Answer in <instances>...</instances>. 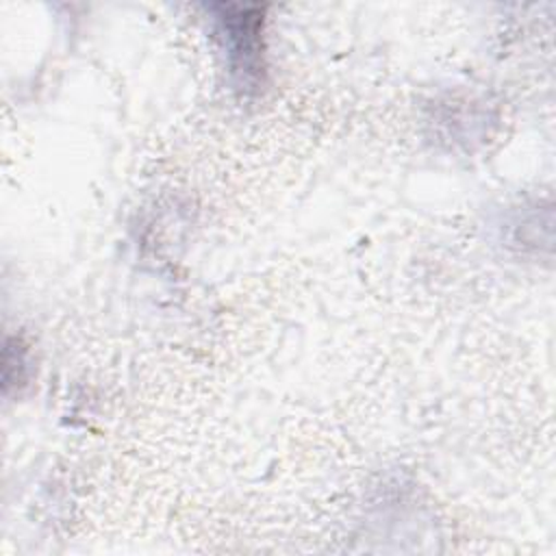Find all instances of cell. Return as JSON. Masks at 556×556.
<instances>
[{
  "label": "cell",
  "mask_w": 556,
  "mask_h": 556,
  "mask_svg": "<svg viewBox=\"0 0 556 556\" xmlns=\"http://www.w3.org/2000/svg\"><path fill=\"white\" fill-rule=\"evenodd\" d=\"M222 30L228 41V56L232 63V72L243 76V83L258 76L261 52H258V17H241L226 15L219 17Z\"/></svg>",
  "instance_id": "6da1fadb"
}]
</instances>
